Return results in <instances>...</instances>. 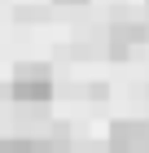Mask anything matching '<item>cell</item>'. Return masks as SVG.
<instances>
[{
  "instance_id": "obj_1",
  "label": "cell",
  "mask_w": 149,
  "mask_h": 153,
  "mask_svg": "<svg viewBox=\"0 0 149 153\" xmlns=\"http://www.w3.org/2000/svg\"><path fill=\"white\" fill-rule=\"evenodd\" d=\"M105 44H110V57L127 61V57H132V53H140V48L149 44V26L140 22L136 13H127V9H118L114 18H110V35H105Z\"/></svg>"
},
{
  "instance_id": "obj_2",
  "label": "cell",
  "mask_w": 149,
  "mask_h": 153,
  "mask_svg": "<svg viewBox=\"0 0 149 153\" xmlns=\"http://www.w3.org/2000/svg\"><path fill=\"white\" fill-rule=\"evenodd\" d=\"M9 92L18 105H44V101H53V70L48 66H18L13 70V83H9Z\"/></svg>"
},
{
  "instance_id": "obj_3",
  "label": "cell",
  "mask_w": 149,
  "mask_h": 153,
  "mask_svg": "<svg viewBox=\"0 0 149 153\" xmlns=\"http://www.w3.org/2000/svg\"><path fill=\"white\" fill-rule=\"evenodd\" d=\"M110 153H149V118H118L110 127Z\"/></svg>"
},
{
  "instance_id": "obj_4",
  "label": "cell",
  "mask_w": 149,
  "mask_h": 153,
  "mask_svg": "<svg viewBox=\"0 0 149 153\" xmlns=\"http://www.w3.org/2000/svg\"><path fill=\"white\" fill-rule=\"evenodd\" d=\"M18 18H26V22H40V18H44V9H18Z\"/></svg>"
},
{
  "instance_id": "obj_5",
  "label": "cell",
  "mask_w": 149,
  "mask_h": 153,
  "mask_svg": "<svg viewBox=\"0 0 149 153\" xmlns=\"http://www.w3.org/2000/svg\"><path fill=\"white\" fill-rule=\"evenodd\" d=\"M53 4H88V0H53Z\"/></svg>"
},
{
  "instance_id": "obj_6",
  "label": "cell",
  "mask_w": 149,
  "mask_h": 153,
  "mask_svg": "<svg viewBox=\"0 0 149 153\" xmlns=\"http://www.w3.org/2000/svg\"><path fill=\"white\" fill-rule=\"evenodd\" d=\"M145 4H149V0H145Z\"/></svg>"
}]
</instances>
